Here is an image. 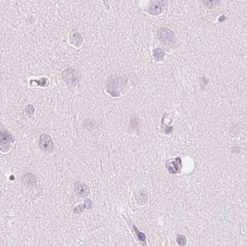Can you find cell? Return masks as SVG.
<instances>
[{"mask_svg":"<svg viewBox=\"0 0 247 246\" xmlns=\"http://www.w3.org/2000/svg\"><path fill=\"white\" fill-rule=\"evenodd\" d=\"M39 146L43 152L47 153L52 152L53 150L52 139L47 134H42L39 139Z\"/></svg>","mask_w":247,"mask_h":246,"instance_id":"obj_1","label":"cell"},{"mask_svg":"<svg viewBox=\"0 0 247 246\" xmlns=\"http://www.w3.org/2000/svg\"><path fill=\"white\" fill-rule=\"evenodd\" d=\"M158 37L162 42L169 43L174 41L175 35L174 32L167 28H160L158 30Z\"/></svg>","mask_w":247,"mask_h":246,"instance_id":"obj_2","label":"cell"},{"mask_svg":"<svg viewBox=\"0 0 247 246\" xmlns=\"http://www.w3.org/2000/svg\"><path fill=\"white\" fill-rule=\"evenodd\" d=\"M74 186H75V192L79 196L85 197L89 194L90 189L89 186L84 183L78 182L74 184Z\"/></svg>","mask_w":247,"mask_h":246,"instance_id":"obj_3","label":"cell"},{"mask_svg":"<svg viewBox=\"0 0 247 246\" xmlns=\"http://www.w3.org/2000/svg\"><path fill=\"white\" fill-rule=\"evenodd\" d=\"M162 1H154L152 2L151 4L148 9V12L152 15H158L162 11Z\"/></svg>","mask_w":247,"mask_h":246,"instance_id":"obj_4","label":"cell"},{"mask_svg":"<svg viewBox=\"0 0 247 246\" xmlns=\"http://www.w3.org/2000/svg\"><path fill=\"white\" fill-rule=\"evenodd\" d=\"M13 141V137L11 135L7 133H2L0 136V144L3 145H6L9 144Z\"/></svg>","mask_w":247,"mask_h":246,"instance_id":"obj_5","label":"cell"},{"mask_svg":"<svg viewBox=\"0 0 247 246\" xmlns=\"http://www.w3.org/2000/svg\"><path fill=\"white\" fill-rule=\"evenodd\" d=\"M165 53L162 49L156 48L154 50V57L157 61H161L164 58Z\"/></svg>","mask_w":247,"mask_h":246,"instance_id":"obj_6","label":"cell"},{"mask_svg":"<svg viewBox=\"0 0 247 246\" xmlns=\"http://www.w3.org/2000/svg\"><path fill=\"white\" fill-rule=\"evenodd\" d=\"M84 208H85V206L84 203V204L81 203L79 205L76 206L75 208V209H74L73 211L75 213H81V212H82L84 211Z\"/></svg>","mask_w":247,"mask_h":246,"instance_id":"obj_7","label":"cell"},{"mask_svg":"<svg viewBox=\"0 0 247 246\" xmlns=\"http://www.w3.org/2000/svg\"><path fill=\"white\" fill-rule=\"evenodd\" d=\"M178 242L181 246L185 245V244H186V243H187L186 238H185L184 236H181V235L178 236Z\"/></svg>","mask_w":247,"mask_h":246,"instance_id":"obj_8","label":"cell"},{"mask_svg":"<svg viewBox=\"0 0 247 246\" xmlns=\"http://www.w3.org/2000/svg\"><path fill=\"white\" fill-rule=\"evenodd\" d=\"M84 205H85L86 208H88V209L91 208L92 207V202H91V200L90 199H86L85 200V202H84Z\"/></svg>","mask_w":247,"mask_h":246,"instance_id":"obj_9","label":"cell"}]
</instances>
